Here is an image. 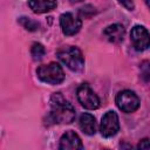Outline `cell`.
<instances>
[{
    "label": "cell",
    "instance_id": "obj_1",
    "mask_svg": "<svg viewBox=\"0 0 150 150\" xmlns=\"http://www.w3.org/2000/svg\"><path fill=\"white\" fill-rule=\"evenodd\" d=\"M49 117L54 123H59V124L71 123L75 118V108L62 96L61 93H55L50 98Z\"/></svg>",
    "mask_w": 150,
    "mask_h": 150
},
{
    "label": "cell",
    "instance_id": "obj_2",
    "mask_svg": "<svg viewBox=\"0 0 150 150\" xmlns=\"http://www.w3.org/2000/svg\"><path fill=\"white\" fill-rule=\"evenodd\" d=\"M56 56L73 71H80L84 67V57L82 52L74 46H64L57 49Z\"/></svg>",
    "mask_w": 150,
    "mask_h": 150
},
{
    "label": "cell",
    "instance_id": "obj_3",
    "mask_svg": "<svg viewBox=\"0 0 150 150\" xmlns=\"http://www.w3.org/2000/svg\"><path fill=\"white\" fill-rule=\"evenodd\" d=\"M38 77L49 84H59L64 80V73L62 67L56 62H50L48 64H42L36 69Z\"/></svg>",
    "mask_w": 150,
    "mask_h": 150
},
{
    "label": "cell",
    "instance_id": "obj_4",
    "mask_svg": "<svg viewBox=\"0 0 150 150\" xmlns=\"http://www.w3.org/2000/svg\"><path fill=\"white\" fill-rule=\"evenodd\" d=\"M115 102H116V105L118 107V109L127 114H131V112L136 111L139 107L138 96L134 91L128 90V89L118 91L116 95Z\"/></svg>",
    "mask_w": 150,
    "mask_h": 150
},
{
    "label": "cell",
    "instance_id": "obj_5",
    "mask_svg": "<svg viewBox=\"0 0 150 150\" xmlns=\"http://www.w3.org/2000/svg\"><path fill=\"white\" fill-rule=\"evenodd\" d=\"M76 96H77V100L81 103V105L84 107L86 109L94 110L100 107L98 96L94 93V90L87 83H82L79 86V88L76 90Z\"/></svg>",
    "mask_w": 150,
    "mask_h": 150
},
{
    "label": "cell",
    "instance_id": "obj_6",
    "mask_svg": "<svg viewBox=\"0 0 150 150\" xmlns=\"http://www.w3.org/2000/svg\"><path fill=\"white\" fill-rule=\"evenodd\" d=\"M130 41L136 50L138 52L145 50L146 48L150 47V33L145 27L136 25L131 28Z\"/></svg>",
    "mask_w": 150,
    "mask_h": 150
},
{
    "label": "cell",
    "instance_id": "obj_7",
    "mask_svg": "<svg viewBox=\"0 0 150 150\" xmlns=\"http://www.w3.org/2000/svg\"><path fill=\"white\" fill-rule=\"evenodd\" d=\"M120 129V122H118V116L115 111L109 110L107 111L100 124V131L103 137H112L114 135L117 134Z\"/></svg>",
    "mask_w": 150,
    "mask_h": 150
},
{
    "label": "cell",
    "instance_id": "obj_8",
    "mask_svg": "<svg viewBox=\"0 0 150 150\" xmlns=\"http://www.w3.org/2000/svg\"><path fill=\"white\" fill-rule=\"evenodd\" d=\"M60 26H61L63 34L70 36V35H75L76 33H79L82 26V21L77 16H75L73 13L67 12V13L61 14Z\"/></svg>",
    "mask_w": 150,
    "mask_h": 150
},
{
    "label": "cell",
    "instance_id": "obj_9",
    "mask_svg": "<svg viewBox=\"0 0 150 150\" xmlns=\"http://www.w3.org/2000/svg\"><path fill=\"white\" fill-rule=\"evenodd\" d=\"M82 141L80 136L71 130L66 131L59 142V150H82Z\"/></svg>",
    "mask_w": 150,
    "mask_h": 150
},
{
    "label": "cell",
    "instance_id": "obj_10",
    "mask_svg": "<svg viewBox=\"0 0 150 150\" xmlns=\"http://www.w3.org/2000/svg\"><path fill=\"white\" fill-rule=\"evenodd\" d=\"M103 35L107 38L108 41L112 43H118L123 41L124 35H125V29L121 23H112L104 28Z\"/></svg>",
    "mask_w": 150,
    "mask_h": 150
},
{
    "label": "cell",
    "instance_id": "obj_11",
    "mask_svg": "<svg viewBox=\"0 0 150 150\" xmlns=\"http://www.w3.org/2000/svg\"><path fill=\"white\" fill-rule=\"evenodd\" d=\"M79 124L86 135H94L96 132V121L91 114L83 112L79 118Z\"/></svg>",
    "mask_w": 150,
    "mask_h": 150
},
{
    "label": "cell",
    "instance_id": "obj_12",
    "mask_svg": "<svg viewBox=\"0 0 150 150\" xmlns=\"http://www.w3.org/2000/svg\"><path fill=\"white\" fill-rule=\"evenodd\" d=\"M28 6L34 13H46L49 11H53L56 6V1H47V0H35V1H29Z\"/></svg>",
    "mask_w": 150,
    "mask_h": 150
},
{
    "label": "cell",
    "instance_id": "obj_13",
    "mask_svg": "<svg viewBox=\"0 0 150 150\" xmlns=\"http://www.w3.org/2000/svg\"><path fill=\"white\" fill-rule=\"evenodd\" d=\"M45 53H46V49H45V47H43L41 43L34 42V43L32 45L30 54H32V56H33V60H35V61L41 60V59L43 57Z\"/></svg>",
    "mask_w": 150,
    "mask_h": 150
},
{
    "label": "cell",
    "instance_id": "obj_14",
    "mask_svg": "<svg viewBox=\"0 0 150 150\" xmlns=\"http://www.w3.org/2000/svg\"><path fill=\"white\" fill-rule=\"evenodd\" d=\"M19 22L27 30H36L38 27H39V22L35 21V20H33V19H29V18H20L19 19Z\"/></svg>",
    "mask_w": 150,
    "mask_h": 150
},
{
    "label": "cell",
    "instance_id": "obj_15",
    "mask_svg": "<svg viewBox=\"0 0 150 150\" xmlns=\"http://www.w3.org/2000/svg\"><path fill=\"white\" fill-rule=\"evenodd\" d=\"M136 150H150V139L149 138H143L139 141L137 144Z\"/></svg>",
    "mask_w": 150,
    "mask_h": 150
},
{
    "label": "cell",
    "instance_id": "obj_16",
    "mask_svg": "<svg viewBox=\"0 0 150 150\" xmlns=\"http://www.w3.org/2000/svg\"><path fill=\"white\" fill-rule=\"evenodd\" d=\"M120 5H121V6H123V7H127L129 11H132V9H134V7H135V5H134V2H132V1H128V2L123 1V2H120Z\"/></svg>",
    "mask_w": 150,
    "mask_h": 150
},
{
    "label": "cell",
    "instance_id": "obj_17",
    "mask_svg": "<svg viewBox=\"0 0 150 150\" xmlns=\"http://www.w3.org/2000/svg\"><path fill=\"white\" fill-rule=\"evenodd\" d=\"M145 4H146V5H148V6H149V7H150V1H146V2H145Z\"/></svg>",
    "mask_w": 150,
    "mask_h": 150
},
{
    "label": "cell",
    "instance_id": "obj_18",
    "mask_svg": "<svg viewBox=\"0 0 150 150\" xmlns=\"http://www.w3.org/2000/svg\"><path fill=\"white\" fill-rule=\"evenodd\" d=\"M102 150H110V149H102Z\"/></svg>",
    "mask_w": 150,
    "mask_h": 150
}]
</instances>
